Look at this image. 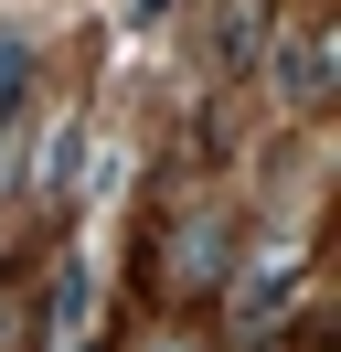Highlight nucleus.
Instances as JSON below:
<instances>
[{
	"instance_id": "f257e3e1",
	"label": "nucleus",
	"mask_w": 341,
	"mask_h": 352,
	"mask_svg": "<svg viewBox=\"0 0 341 352\" xmlns=\"http://www.w3.org/2000/svg\"><path fill=\"white\" fill-rule=\"evenodd\" d=\"M277 96H288L298 118L331 96V32H320V22H298V32H288V54H277Z\"/></svg>"
}]
</instances>
